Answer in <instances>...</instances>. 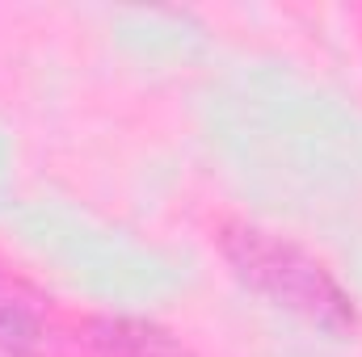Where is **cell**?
Segmentation results:
<instances>
[{
  "instance_id": "3",
  "label": "cell",
  "mask_w": 362,
  "mask_h": 357,
  "mask_svg": "<svg viewBox=\"0 0 362 357\" xmlns=\"http://www.w3.org/2000/svg\"><path fill=\"white\" fill-rule=\"evenodd\" d=\"M42 345V315L38 307L0 277V353L4 357H34Z\"/></svg>"
},
{
  "instance_id": "2",
  "label": "cell",
  "mask_w": 362,
  "mask_h": 357,
  "mask_svg": "<svg viewBox=\"0 0 362 357\" xmlns=\"http://www.w3.org/2000/svg\"><path fill=\"white\" fill-rule=\"evenodd\" d=\"M85 345L93 357H194L173 332L148 324V320H89Z\"/></svg>"
},
{
  "instance_id": "1",
  "label": "cell",
  "mask_w": 362,
  "mask_h": 357,
  "mask_svg": "<svg viewBox=\"0 0 362 357\" xmlns=\"http://www.w3.org/2000/svg\"><path fill=\"white\" fill-rule=\"evenodd\" d=\"M219 248L228 265L236 269V277L249 290H257L262 298H270L274 307L299 315L303 324L329 337L354 332L358 324L354 298L316 257H308L291 240L274 236L266 227H253V223H228L219 236Z\"/></svg>"
}]
</instances>
